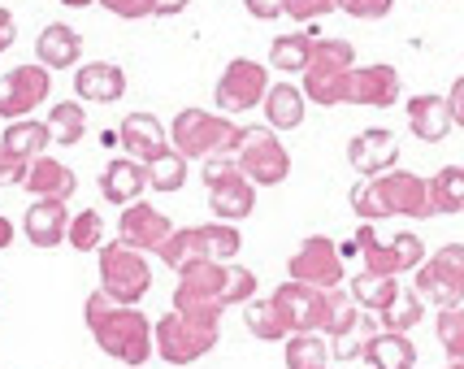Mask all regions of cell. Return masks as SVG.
<instances>
[{"label":"cell","instance_id":"obj_1","mask_svg":"<svg viewBox=\"0 0 464 369\" xmlns=\"http://www.w3.org/2000/svg\"><path fill=\"white\" fill-rule=\"evenodd\" d=\"M82 317H87V330H92V339H96V348L104 356H113V361L130 369H143L152 361V352H157L152 322L135 305H118V300H109L96 287L87 296V305H82Z\"/></svg>","mask_w":464,"mask_h":369},{"label":"cell","instance_id":"obj_2","mask_svg":"<svg viewBox=\"0 0 464 369\" xmlns=\"http://www.w3.org/2000/svg\"><path fill=\"white\" fill-rule=\"evenodd\" d=\"M352 209L361 222H386V218H434L430 209V187L421 174H408V170H391L378 179H364L352 187Z\"/></svg>","mask_w":464,"mask_h":369},{"label":"cell","instance_id":"obj_3","mask_svg":"<svg viewBox=\"0 0 464 369\" xmlns=\"http://www.w3.org/2000/svg\"><path fill=\"white\" fill-rule=\"evenodd\" d=\"M243 131L226 113H208V109H182L174 126H169V144L182 152L187 161H208V157H239Z\"/></svg>","mask_w":464,"mask_h":369},{"label":"cell","instance_id":"obj_4","mask_svg":"<svg viewBox=\"0 0 464 369\" xmlns=\"http://www.w3.org/2000/svg\"><path fill=\"white\" fill-rule=\"evenodd\" d=\"M243 248V235L230 222H208V226H182L161 244V266L179 274L191 261H235Z\"/></svg>","mask_w":464,"mask_h":369},{"label":"cell","instance_id":"obj_5","mask_svg":"<svg viewBox=\"0 0 464 369\" xmlns=\"http://www.w3.org/2000/svg\"><path fill=\"white\" fill-rule=\"evenodd\" d=\"M179 291L200 296V300H218L222 308L252 305L256 300V274L247 266H230V261H191V266L179 269Z\"/></svg>","mask_w":464,"mask_h":369},{"label":"cell","instance_id":"obj_6","mask_svg":"<svg viewBox=\"0 0 464 369\" xmlns=\"http://www.w3.org/2000/svg\"><path fill=\"white\" fill-rule=\"evenodd\" d=\"M356 70V48L347 40H317L313 62L304 70V101L313 104H347V74Z\"/></svg>","mask_w":464,"mask_h":369},{"label":"cell","instance_id":"obj_7","mask_svg":"<svg viewBox=\"0 0 464 369\" xmlns=\"http://www.w3.org/2000/svg\"><path fill=\"white\" fill-rule=\"evenodd\" d=\"M356 257H361V266L369 269V274H386V278H400V274H408V269H421L425 266V244L421 235H412V230H400L395 239H378V230H373V222H361V230H356Z\"/></svg>","mask_w":464,"mask_h":369},{"label":"cell","instance_id":"obj_8","mask_svg":"<svg viewBox=\"0 0 464 369\" xmlns=\"http://www.w3.org/2000/svg\"><path fill=\"white\" fill-rule=\"evenodd\" d=\"M152 339H157V356L165 365H196L200 356L218 348L222 326H200V322H191V317L169 308L165 317L152 322Z\"/></svg>","mask_w":464,"mask_h":369},{"label":"cell","instance_id":"obj_9","mask_svg":"<svg viewBox=\"0 0 464 369\" xmlns=\"http://www.w3.org/2000/svg\"><path fill=\"white\" fill-rule=\"evenodd\" d=\"M101 291L118 305H140L152 291V266L148 252H135L126 244H104L101 248Z\"/></svg>","mask_w":464,"mask_h":369},{"label":"cell","instance_id":"obj_10","mask_svg":"<svg viewBox=\"0 0 464 369\" xmlns=\"http://www.w3.org/2000/svg\"><path fill=\"white\" fill-rule=\"evenodd\" d=\"M417 296L439 308H460L464 305V244H443L434 257H425L417 269Z\"/></svg>","mask_w":464,"mask_h":369},{"label":"cell","instance_id":"obj_11","mask_svg":"<svg viewBox=\"0 0 464 369\" xmlns=\"http://www.w3.org/2000/svg\"><path fill=\"white\" fill-rule=\"evenodd\" d=\"M239 170L256 187L286 183V174H291V152L283 148L278 131H269V126H247V131H243V144H239Z\"/></svg>","mask_w":464,"mask_h":369},{"label":"cell","instance_id":"obj_12","mask_svg":"<svg viewBox=\"0 0 464 369\" xmlns=\"http://www.w3.org/2000/svg\"><path fill=\"white\" fill-rule=\"evenodd\" d=\"M286 274H291L295 283H308V287H317V291H334V287H343V252H339L334 239H325V235H308V239L291 252Z\"/></svg>","mask_w":464,"mask_h":369},{"label":"cell","instance_id":"obj_13","mask_svg":"<svg viewBox=\"0 0 464 369\" xmlns=\"http://www.w3.org/2000/svg\"><path fill=\"white\" fill-rule=\"evenodd\" d=\"M265 92H269V70H265L261 62H252V57H235V62L222 70L213 101H218V109L230 118V113H247V109L265 104Z\"/></svg>","mask_w":464,"mask_h":369},{"label":"cell","instance_id":"obj_14","mask_svg":"<svg viewBox=\"0 0 464 369\" xmlns=\"http://www.w3.org/2000/svg\"><path fill=\"white\" fill-rule=\"evenodd\" d=\"M53 92V74L44 70L40 62L14 65L5 79H0V118L5 122H18V118H31Z\"/></svg>","mask_w":464,"mask_h":369},{"label":"cell","instance_id":"obj_15","mask_svg":"<svg viewBox=\"0 0 464 369\" xmlns=\"http://www.w3.org/2000/svg\"><path fill=\"white\" fill-rule=\"evenodd\" d=\"M278 313L286 317V326L291 335H322L325 326V291L308 287V283H295V278H286L283 287L269 296Z\"/></svg>","mask_w":464,"mask_h":369},{"label":"cell","instance_id":"obj_16","mask_svg":"<svg viewBox=\"0 0 464 369\" xmlns=\"http://www.w3.org/2000/svg\"><path fill=\"white\" fill-rule=\"evenodd\" d=\"M174 235V222L165 218L157 205L135 200V205L121 209L118 218V244L135 248V252H161V244Z\"/></svg>","mask_w":464,"mask_h":369},{"label":"cell","instance_id":"obj_17","mask_svg":"<svg viewBox=\"0 0 464 369\" xmlns=\"http://www.w3.org/2000/svg\"><path fill=\"white\" fill-rule=\"evenodd\" d=\"M400 92H404V83H400V70L395 65H356L352 74H347V104H364V109H391V104H400Z\"/></svg>","mask_w":464,"mask_h":369},{"label":"cell","instance_id":"obj_18","mask_svg":"<svg viewBox=\"0 0 464 369\" xmlns=\"http://www.w3.org/2000/svg\"><path fill=\"white\" fill-rule=\"evenodd\" d=\"M118 144L130 161L152 165L161 152H169V126L157 113H126L118 126Z\"/></svg>","mask_w":464,"mask_h":369},{"label":"cell","instance_id":"obj_19","mask_svg":"<svg viewBox=\"0 0 464 369\" xmlns=\"http://www.w3.org/2000/svg\"><path fill=\"white\" fill-rule=\"evenodd\" d=\"M347 161L356 174L364 179H378V174H391L395 161H400V140H395V131H386V126H369L361 135H352V144H347Z\"/></svg>","mask_w":464,"mask_h":369},{"label":"cell","instance_id":"obj_20","mask_svg":"<svg viewBox=\"0 0 464 369\" xmlns=\"http://www.w3.org/2000/svg\"><path fill=\"white\" fill-rule=\"evenodd\" d=\"M208 205L218 213V222H243V218H252V209H256V183L235 170V174H226L222 183L208 187Z\"/></svg>","mask_w":464,"mask_h":369},{"label":"cell","instance_id":"obj_21","mask_svg":"<svg viewBox=\"0 0 464 369\" xmlns=\"http://www.w3.org/2000/svg\"><path fill=\"white\" fill-rule=\"evenodd\" d=\"M408 126L421 144H439L451 135V109H447V96L439 92H421V96H408Z\"/></svg>","mask_w":464,"mask_h":369},{"label":"cell","instance_id":"obj_22","mask_svg":"<svg viewBox=\"0 0 464 369\" xmlns=\"http://www.w3.org/2000/svg\"><path fill=\"white\" fill-rule=\"evenodd\" d=\"M74 92H79V101L113 104L126 96V70L113 62H87L74 70Z\"/></svg>","mask_w":464,"mask_h":369},{"label":"cell","instance_id":"obj_23","mask_svg":"<svg viewBox=\"0 0 464 369\" xmlns=\"http://www.w3.org/2000/svg\"><path fill=\"white\" fill-rule=\"evenodd\" d=\"M143 191H148V165L130 161V157H118V161L104 165L101 174V196L109 205H135L143 200Z\"/></svg>","mask_w":464,"mask_h":369},{"label":"cell","instance_id":"obj_24","mask_svg":"<svg viewBox=\"0 0 464 369\" xmlns=\"http://www.w3.org/2000/svg\"><path fill=\"white\" fill-rule=\"evenodd\" d=\"M35 57H40L44 70H70L82 57V35L70 22H48L35 40Z\"/></svg>","mask_w":464,"mask_h":369},{"label":"cell","instance_id":"obj_25","mask_svg":"<svg viewBox=\"0 0 464 369\" xmlns=\"http://www.w3.org/2000/svg\"><path fill=\"white\" fill-rule=\"evenodd\" d=\"M22 230L35 248H57L65 244L70 235V213H65V200H35L22 218Z\"/></svg>","mask_w":464,"mask_h":369},{"label":"cell","instance_id":"obj_26","mask_svg":"<svg viewBox=\"0 0 464 369\" xmlns=\"http://www.w3.org/2000/svg\"><path fill=\"white\" fill-rule=\"evenodd\" d=\"M26 191L40 196V200H70L79 191V174L65 161H53V157H35L31 170H26Z\"/></svg>","mask_w":464,"mask_h":369},{"label":"cell","instance_id":"obj_27","mask_svg":"<svg viewBox=\"0 0 464 369\" xmlns=\"http://www.w3.org/2000/svg\"><path fill=\"white\" fill-rule=\"evenodd\" d=\"M304 109H308L304 87H295V83H269V92H265V122H269V131H295V126H304Z\"/></svg>","mask_w":464,"mask_h":369},{"label":"cell","instance_id":"obj_28","mask_svg":"<svg viewBox=\"0 0 464 369\" xmlns=\"http://www.w3.org/2000/svg\"><path fill=\"white\" fill-rule=\"evenodd\" d=\"M369 369H417V344L408 335H391V330H378L369 344H364L361 356Z\"/></svg>","mask_w":464,"mask_h":369},{"label":"cell","instance_id":"obj_29","mask_svg":"<svg viewBox=\"0 0 464 369\" xmlns=\"http://www.w3.org/2000/svg\"><path fill=\"white\" fill-rule=\"evenodd\" d=\"M48 144H53V126L35 122V118H18V122L5 126V135H0V148L14 152L18 161H35V157H44V148Z\"/></svg>","mask_w":464,"mask_h":369},{"label":"cell","instance_id":"obj_30","mask_svg":"<svg viewBox=\"0 0 464 369\" xmlns=\"http://www.w3.org/2000/svg\"><path fill=\"white\" fill-rule=\"evenodd\" d=\"M347 291H352V300H356V308H364V313H382L395 296H400V278H386V274H369V269H361L352 283H347Z\"/></svg>","mask_w":464,"mask_h":369},{"label":"cell","instance_id":"obj_31","mask_svg":"<svg viewBox=\"0 0 464 369\" xmlns=\"http://www.w3.org/2000/svg\"><path fill=\"white\" fill-rule=\"evenodd\" d=\"M313 44H317V35H308V31L278 35V40L269 44V65L283 70V74H304L308 62H313Z\"/></svg>","mask_w":464,"mask_h":369},{"label":"cell","instance_id":"obj_32","mask_svg":"<svg viewBox=\"0 0 464 369\" xmlns=\"http://www.w3.org/2000/svg\"><path fill=\"white\" fill-rule=\"evenodd\" d=\"M425 187L434 213H464V165H443L434 179H425Z\"/></svg>","mask_w":464,"mask_h":369},{"label":"cell","instance_id":"obj_33","mask_svg":"<svg viewBox=\"0 0 464 369\" xmlns=\"http://www.w3.org/2000/svg\"><path fill=\"white\" fill-rule=\"evenodd\" d=\"M361 317H364V308H356L352 291H343V287L325 291V326H322V335H330V339H347L352 330L361 326Z\"/></svg>","mask_w":464,"mask_h":369},{"label":"cell","instance_id":"obj_34","mask_svg":"<svg viewBox=\"0 0 464 369\" xmlns=\"http://www.w3.org/2000/svg\"><path fill=\"white\" fill-rule=\"evenodd\" d=\"M243 322L247 330L265 339V344H278V339H291V326H286V317L278 313L274 300H252V305H243Z\"/></svg>","mask_w":464,"mask_h":369},{"label":"cell","instance_id":"obj_35","mask_svg":"<svg viewBox=\"0 0 464 369\" xmlns=\"http://www.w3.org/2000/svg\"><path fill=\"white\" fill-rule=\"evenodd\" d=\"M421 317H425V300L417 296V287H412V291H400V296H395V300L378 313V326L391 330V335H408V330L417 326Z\"/></svg>","mask_w":464,"mask_h":369},{"label":"cell","instance_id":"obj_36","mask_svg":"<svg viewBox=\"0 0 464 369\" xmlns=\"http://www.w3.org/2000/svg\"><path fill=\"white\" fill-rule=\"evenodd\" d=\"M48 126H53V140H57V144H79L82 131H87L82 101H57L48 109Z\"/></svg>","mask_w":464,"mask_h":369},{"label":"cell","instance_id":"obj_37","mask_svg":"<svg viewBox=\"0 0 464 369\" xmlns=\"http://www.w3.org/2000/svg\"><path fill=\"white\" fill-rule=\"evenodd\" d=\"M283 356H286V369H325L330 344H325L322 335H291Z\"/></svg>","mask_w":464,"mask_h":369},{"label":"cell","instance_id":"obj_38","mask_svg":"<svg viewBox=\"0 0 464 369\" xmlns=\"http://www.w3.org/2000/svg\"><path fill=\"white\" fill-rule=\"evenodd\" d=\"M148 187H152V191H165V196L187 187V157L174 152V144H169V152H161L157 161L148 165Z\"/></svg>","mask_w":464,"mask_h":369},{"label":"cell","instance_id":"obj_39","mask_svg":"<svg viewBox=\"0 0 464 369\" xmlns=\"http://www.w3.org/2000/svg\"><path fill=\"white\" fill-rule=\"evenodd\" d=\"M70 248L74 252H101L104 248V218L96 213V209H82V213H74L70 218Z\"/></svg>","mask_w":464,"mask_h":369},{"label":"cell","instance_id":"obj_40","mask_svg":"<svg viewBox=\"0 0 464 369\" xmlns=\"http://www.w3.org/2000/svg\"><path fill=\"white\" fill-rule=\"evenodd\" d=\"M434 335L451 361H464V305L460 308H439V322H434Z\"/></svg>","mask_w":464,"mask_h":369},{"label":"cell","instance_id":"obj_41","mask_svg":"<svg viewBox=\"0 0 464 369\" xmlns=\"http://www.w3.org/2000/svg\"><path fill=\"white\" fill-rule=\"evenodd\" d=\"M174 313L200 322V326H222V313L226 308L218 300H200V296H187V291H174Z\"/></svg>","mask_w":464,"mask_h":369},{"label":"cell","instance_id":"obj_42","mask_svg":"<svg viewBox=\"0 0 464 369\" xmlns=\"http://www.w3.org/2000/svg\"><path fill=\"white\" fill-rule=\"evenodd\" d=\"M96 5H104L113 18H126V22L157 18V0H96Z\"/></svg>","mask_w":464,"mask_h":369},{"label":"cell","instance_id":"obj_43","mask_svg":"<svg viewBox=\"0 0 464 369\" xmlns=\"http://www.w3.org/2000/svg\"><path fill=\"white\" fill-rule=\"evenodd\" d=\"M339 9L356 22H378L395 9V0H339Z\"/></svg>","mask_w":464,"mask_h":369},{"label":"cell","instance_id":"obj_44","mask_svg":"<svg viewBox=\"0 0 464 369\" xmlns=\"http://www.w3.org/2000/svg\"><path fill=\"white\" fill-rule=\"evenodd\" d=\"M334 9H339V0H286V18L295 22H317Z\"/></svg>","mask_w":464,"mask_h":369},{"label":"cell","instance_id":"obj_45","mask_svg":"<svg viewBox=\"0 0 464 369\" xmlns=\"http://www.w3.org/2000/svg\"><path fill=\"white\" fill-rule=\"evenodd\" d=\"M26 170H31V161H18L14 152L0 148V187H22L26 183Z\"/></svg>","mask_w":464,"mask_h":369},{"label":"cell","instance_id":"obj_46","mask_svg":"<svg viewBox=\"0 0 464 369\" xmlns=\"http://www.w3.org/2000/svg\"><path fill=\"white\" fill-rule=\"evenodd\" d=\"M235 170H239V157H208L204 161V187L222 183L226 174H235Z\"/></svg>","mask_w":464,"mask_h":369},{"label":"cell","instance_id":"obj_47","mask_svg":"<svg viewBox=\"0 0 464 369\" xmlns=\"http://www.w3.org/2000/svg\"><path fill=\"white\" fill-rule=\"evenodd\" d=\"M243 5H247L252 18H265V22H274L286 14V0H243Z\"/></svg>","mask_w":464,"mask_h":369},{"label":"cell","instance_id":"obj_48","mask_svg":"<svg viewBox=\"0 0 464 369\" xmlns=\"http://www.w3.org/2000/svg\"><path fill=\"white\" fill-rule=\"evenodd\" d=\"M447 109H451V122L464 126V74L451 83V92H447Z\"/></svg>","mask_w":464,"mask_h":369},{"label":"cell","instance_id":"obj_49","mask_svg":"<svg viewBox=\"0 0 464 369\" xmlns=\"http://www.w3.org/2000/svg\"><path fill=\"white\" fill-rule=\"evenodd\" d=\"M14 40H18V22H14V14H9V9H0V53H9V48H14Z\"/></svg>","mask_w":464,"mask_h":369},{"label":"cell","instance_id":"obj_50","mask_svg":"<svg viewBox=\"0 0 464 369\" xmlns=\"http://www.w3.org/2000/svg\"><path fill=\"white\" fill-rule=\"evenodd\" d=\"M187 5H191V0H157V18H174Z\"/></svg>","mask_w":464,"mask_h":369},{"label":"cell","instance_id":"obj_51","mask_svg":"<svg viewBox=\"0 0 464 369\" xmlns=\"http://www.w3.org/2000/svg\"><path fill=\"white\" fill-rule=\"evenodd\" d=\"M9 244H14V222H9V218L0 213V252H5Z\"/></svg>","mask_w":464,"mask_h":369},{"label":"cell","instance_id":"obj_52","mask_svg":"<svg viewBox=\"0 0 464 369\" xmlns=\"http://www.w3.org/2000/svg\"><path fill=\"white\" fill-rule=\"evenodd\" d=\"M65 9H87V5H96V0H61Z\"/></svg>","mask_w":464,"mask_h":369},{"label":"cell","instance_id":"obj_53","mask_svg":"<svg viewBox=\"0 0 464 369\" xmlns=\"http://www.w3.org/2000/svg\"><path fill=\"white\" fill-rule=\"evenodd\" d=\"M447 369H464V361H451V365H447Z\"/></svg>","mask_w":464,"mask_h":369}]
</instances>
